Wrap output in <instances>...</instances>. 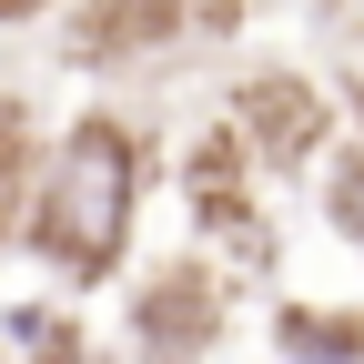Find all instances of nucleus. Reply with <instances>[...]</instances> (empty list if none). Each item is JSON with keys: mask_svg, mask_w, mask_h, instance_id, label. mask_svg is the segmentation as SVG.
I'll list each match as a JSON object with an SVG mask.
<instances>
[{"mask_svg": "<svg viewBox=\"0 0 364 364\" xmlns=\"http://www.w3.org/2000/svg\"><path fill=\"white\" fill-rule=\"evenodd\" d=\"M223 11H233V0H203V21H223Z\"/></svg>", "mask_w": 364, "mask_h": 364, "instance_id": "4", "label": "nucleus"}, {"mask_svg": "<svg viewBox=\"0 0 364 364\" xmlns=\"http://www.w3.org/2000/svg\"><path fill=\"white\" fill-rule=\"evenodd\" d=\"M21 172H31V142H21V112L0 102V233L21 223Z\"/></svg>", "mask_w": 364, "mask_h": 364, "instance_id": "2", "label": "nucleus"}, {"mask_svg": "<svg viewBox=\"0 0 364 364\" xmlns=\"http://www.w3.org/2000/svg\"><path fill=\"white\" fill-rule=\"evenodd\" d=\"M0 11H21V0H0Z\"/></svg>", "mask_w": 364, "mask_h": 364, "instance_id": "5", "label": "nucleus"}, {"mask_svg": "<svg viewBox=\"0 0 364 364\" xmlns=\"http://www.w3.org/2000/svg\"><path fill=\"white\" fill-rule=\"evenodd\" d=\"M132 203H142V152H132L122 122H81L71 142L51 152L41 193L21 203V233L51 253L71 284H102L132 243Z\"/></svg>", "mask_w": 364, "mask_h": 364, "instance_id": "1", "label": "nucleus"}, {"mask_svg": "<svg viewBox=\"0 0 364 364\" xmlns=\"http://www.w3.org/2000/svg\"><path fill=\"white\" fill-rule=\"evenodd\" d=\"M334 213H344V233H354V243H364V162H354V172H344V182H334Z\"/></svg>", "mask_w": 364, "mask_h": 364, "instance_id": "3", "label": "nucleus"}]
</instances>
